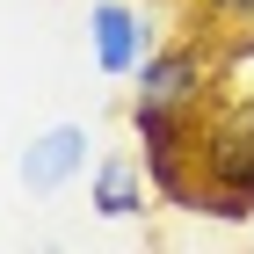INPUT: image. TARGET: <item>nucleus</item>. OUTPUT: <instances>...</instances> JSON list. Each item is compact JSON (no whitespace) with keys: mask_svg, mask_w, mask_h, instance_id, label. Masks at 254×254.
<instances>
[{"mask_svg":"<svg viewBox=\"0 0 254 254\" xmlns=\"http://www.w3.org/2000/svg\"><path fill=\"white\" fill-rule=\"evenodd\" d=\"M131 131H138V145H145L153 196L175 203V211H196V196H203V109L131 102Z\"/></svg>","mask_w":254,"mask_h":254,"instance_id":"obj_1","label":"nucleus"},{"mask_svg":"<svg viewBox=\"0 0 254 254\" xmlns=\"http://www.w3.org/2000/svg\"><path fill=\"white\" fill-rule=\"evenodd\" d=\"M138 87H131V102H160V109H203L211 102V87H218V59L203 51V44H153L145 51V65H138Z\"/></svg>","mask_w":254,"mask_h":254,"instance_id":"obj_2","label":"nucleus"},{"mask_svg":"<svg viewBox=\"0 0 254 254\" xmlns=\"http://www.w3.org/2000/svg\"><path fill=\"white\" fill-rule=\"evenodd\" d=\"M203 182L254 196V87H240L203 117Z\"/></svg>","mask_w":254,"mask_h":254,"instance_id":"obj_3","label":"nucleus"},{"mask_svg":"<svg viewBox=\"0 0 254 254\" xmlns=\"http://www.w3.org/2000/svg\"><path fill=\"white\" fill-rule=\"evenodd\" d=\"M87 51H95L102 73L131 80L138 65H145V51H153L145 7H131V0H95V7H87Z\"/></svg>","mask_w":254,"mask_h":254,"instance_id":"obj_4","label":"nucleus"},{"mask_svg":"<svg viewBox=\"0 0 254 254\" xmlns=\"http://www.w3.org/2000/svg\"><path fill=\"white\" fill-rule=\"evenodd\" d=\"M87 145H95V138L80 131V124H51V131H37L29 145H22V189H29V196H59L65 182H80Z\"/></svg>","mask_w":254,"mask_h":254,"instance_id":"obj_5","label":"nucleus"},{"mask_svg":"<svg viewBox=\"0 0 254 254\" xmlns=\"http://www.w3.org/2000/svg\"><path fill=\"white\" fill-rule=\"evenodd\" d=\"M145 196H153L145 160H131V153L95 160V175H87V203H95L102 218H138V211H145Z\"/></svg>","mask_w":254,"mask_h":254,"instance_id":"obj_6","label":"nucleus"},{"mask_svg":"<svg viewBox=\"0 0 254 254\" xmlns=\"http://www.w3.org/2000/svg\"><path fill=\"white\" fill-rule=\"evenodd\" d=\"M189 7L218 29H254V0H189Z\"/></svg>","mask_w":254,"mask_h":254,"instance_id":"obj_7","label":"nucleus"}]
</instances>
